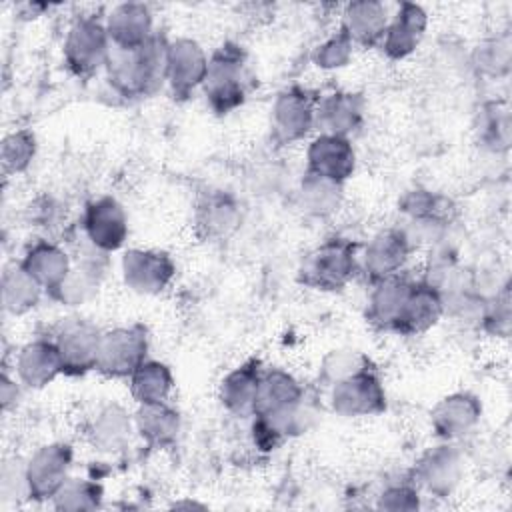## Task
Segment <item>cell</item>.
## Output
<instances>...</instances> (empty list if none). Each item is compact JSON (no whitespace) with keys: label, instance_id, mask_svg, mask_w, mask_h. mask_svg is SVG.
<instances>
[{"label":"cell","instance_id":"6da1fadb","mask_svg":"<svg viewBox=\"0 0 512 512\" xmlns=\"http://www.w3.org/2000/svg\"><path fill=\"white\" fill-rule=\"evenodd\" d=\"M168 44L158 32L136 48L124 50L110 44L106 62L110 86L126 98L154 94L166 82Z\"/></svg>","mask_w":512,"mask_h":512},{"label":"cell","instance_id":"7a4b0ae2","mask_svg":"<svg viewBox=\"0 0 512 512\" xmlns=\"http://www.w3.org/2000/svg\"><path fill=\"white\" fill-rule=\"evenodd\" d=\"M252 72L246 52L234 42H224L210 58L202 90L216 114H228L244 104L252 88Z\"/></svg>","mask_w":512,"mask_h":512},{"label":"cell","instance_id":"3957f363","mask_svg":"<svg viewBox=\"0 0 512 512\" xmlns=\"http://www.w3.org/2000/svg\"><path fill=\"white\" fill-rule=\"evenodd\" d=\"M360 270L358 244L348 238H328L316 246L304 260L298 270V280L322 292L342 290Z\"/></svg>","mask_w":512,"mask_h":512},{"label":"cell","instance_id":"277c9868","mask_svg":"<svg viewBox=\"0 0 512 512\" xmlns=\"http://www.w3.org/2000/svg\"><path fill=\"white\" fill-rule=\"evenodd\" d=\"M110 54V38L106 32V24L92 16H78L64 40V62L72 74L80 78H88L98 72L102 66L106 68Z\"/></svg>","mask_w":512,"mask_h":512},{"label":"cell","instance_id":"5b68a950","mask_svg":"<svg viewBox=\"0 0 512 512\" xmlns=\"http://www.w3.org/2000/svg\"><path fill=\"white\" fill-rule=\"evenodd\" d=\"M146 354L148 330L142 324L118 326L102 332L96 370L108 378H130Z\"/></svg>","mask_w":512,"mask_h":512},{"label":"cell","instance_id":"8992f818","mask_svg":"<svg viewBox=\"0 0 512 512\" xmlns=\"http://www.w3.org/2000/svg\"><path fill=\"white\" fill-rule=\"evenodd\" d=\"M316 102L310 90L290 86L282 90L272 104V138L278 144H292L302 140L316 126Z\"/></svg>","mask_w":512,"mask_h":512},{"label":"cell","instance_id":"52a82bcc","mask_svg":"<svg viewBox=\"0 0 512 512\" xmlns=\"http://www.w3.org/2000/svg\"><path fill=\"white\" fill-rule=\"evenodd\" d=\"M332 410L346 418L374 416L386 410V392L374 368H364L332 386Z\"/></svg>","mask_w":512,"mask_h":512},{"label":"cell","instance_id":"ba28073f","mask_svg":"<svg viewBox=\"0 0 512 512\" xmlns=\"http://www.w3.org/2000/svg\"><path fill=\"white\" fill-rule=\"evenodd\" d=\"M100 336L102 332L86 320L72 318L62 322L54 334V344L62 360V374L82 376L96 370Z\"/></svg>","mask_w":512,"mask_h":512},{"label":"cell","instance_id":"9c48e42d","mask_svg":"<svg viewBox=\"0 0 512 512\" xmlns=\"http://www.w3.org/2000/svg\"><path fill=\"white\" fill-rule=\"evenodd\" d=\"M72 446L54 442L38 448L26 462L28 492L32 500H52L60 486L68 480L72 466Z\"/></svg>","mask_w":512,"mask_h":512},{"label":"cell","instance_id":"30bf717a","mask_svg":"<svg viewBox=\"0 0 512 512\" xmlns=\"http://www.w3.org/2000/svg\"><path fill=\"white\" fill-rule=\"evenodd\" d=\"M176 274L174 260L162 250L130 248L122 256L124 284L138 294H160Z\"/></svg>","mask_w":512,"mask_h":512},{"label":"cell","instance_id":"8fae6325","mask_svg":"<svg viewBox=\"0 0 512 512\" xmlns=\"http://www.w3.org/2000/svg\"><path fill=\"white\" fill-rule=\"evenodd\" d=\"M446 302L436 284L428 280H412L402 300L392 332L414 336L432 328L444 314Z\"/></svg>","mask_w":512,"mask_h":512},{"label":"cell","instance_id":"7c38bea8","mask_svg":"<svg viewBox=\"0 0 512 512\" xmlns=\"http://www.w3.org/2000/svg\"><path fill=\"white\" fill-rule=\"evenodd\" d=\"M82 228L90 246L108 254L124 246L128 236V218L118 200L104 196L86 206Z\"/></svg>","mask_w":512,"mask_h":512},{"label":"cell","instance_id":"4fadbf2b","mask_svg":"<svg viewBox=\"0 0 512 512\" xmlns=\"http://www.w3.org/2000/svg\"><path fill=\"white\" fill-rule=\"evenodd\" d=\"M410 250H412V240L408 238L406 230H400V228L380 230L366 244L360 260V270L372 282H380L384 278L400 274L402 266L410 256Z\"/></svg>","mask_w":512,"mask_h":512},{"label":"cell","instance_id":"5bb4252c","mask_svg":"<svg viewBox=\"0 0 512 512\" xmlns=\"http://www.w3.org/2000/svg\"><path fill=\"white\" fill-rule=\"evenodd\" d=\"M206 70L208 58L196 40L176 38L168 44L166 82L176 98H186L196 88H202Z\"/></svg>","mask_w":512,"mask_h":512},{"label":"cell","instance_id":"9a60e30c","mask_svg":"<svg viewBox=\"0 0 512 512\" xmlns=\"http://www.w3.org/2000/svg\"><path fill=\"white\" fill-rule=\"evenodd\" d=\"M306 164V172L344 184L354 172L356 154L348 138L320 134L308 144Z\"/></svg>","mask_w":512,"mask_h":512},{"label":"cell","instance_id":"2e32d148","mask_svg":"<svg viewBox=\"0 0 512 512\" xmlns=\"http://www.w3.org/2000/svg\"><path fill=\"white\" fill-rule=\"evenodd\" d=\"M364 118V98L356 92H330L318 96L316 126L320 134H334L348 138Z\"/></svg>","mask_w":512,"mask_h":512},{"label":"cell","instance_id":"e0dca14e","mask_svg":"<svg viewBox=\"0 0 512 512\" xmlns=\"http://www.w3.org/2000/svg\"><path fill=\"white\" fill-rule=\"evenodd\" d=\"M482 404L470 392H456L442 398L432 410V428L442 440L466 436L480 420Z\"/></svg>","mask_w":512,"mask_h":512},{"label":"cell","instance_id":"ac0fdd59","mask_svg":"<svg viewBox=\"0 0 512 512\" xmlns=\"http://www.w3.org/2000/svg\"><path fill=\"white\" fill-rule=\"evenodd\" d=\"M428 26V16L420 4L402 2L388 22L382 38V48L388 58L400 60L416 50Z\"/></svg>","mask_w":512,"mask_h":512},{"label":"cell","instance_id":"d6986e66","mask_svg":"<svg viewBox=\"0 0 512 512\" xmlns=\"http://www.w3.org/2000/svg\"><path fill=\"white\" fill-rule=\"evenodd\" d=\"M462 474V458L456 446L440 444L430 448L416 464V478L434 496H448Z\"/></svg>","mask_w":512,"mask_h":512},{"label":"cell","instance_id":"ffe728a7","mask_svg":"<svg viewBox=\"0 0 512 512\" xmlns=\"http://www.w3.org/2000/svg\"><path fill=\"white\" fill-rule=\"evenodd\" d=\"M110 44L116 48H136L144 44L152 32V12L146 4L124 2L110 10L104 20Z\"/></svg>","mask_w":512,"mask_h":512},{"label":"cell","instance_id":"44dd1931","mask_svg":"<svg viewBox=\"0 0 512 512\" xmlns=\"http://www.w3.org/2000/svg\"><path fill=\"white\" fill-rule=\"evenodd\" d=\"M16 374L30 388H44L62 374V360L54 340L38 338L22 346L16 356Z\"/></svg>","mask_w":512,"mask_h":512},{"label":"cell","instance_id":"7402d4cb","mask_svg":"<svg viewBox=\"0 0 512 512\" xmlns=\"http://www.w3.org/2000/svg\"><path fill=\"white\" fill-rule=\"evenodd\" d=\"M20 264L48 294H52L66 280L72 268L68 254L58 244L48 240L34 242L26 250Z\"/></svg>","mask_w":512,"mask_h":512},{"label":"cell","instance_id":"603a6c76","mask_svg":"<svg viewBox=\"0 0 512 512\" xmlns=\"http://www.w3.org/2000/svg\"><path fill=\"white\" fill-rule=\"evenodd\" d=\"M388 22V10L382 2L358 0L344 8L342 30L348 34L352 44L374 46L382 42Z\"/></svg>","mask_w":512,"mask_h":512},{"label":"cell","instance_id":"cb8c5ba5","mask_svg":"<svg viewBox=\"0 0 512 512\" xmlns=\"http://www.w3.org/2000/svg\"><path fill=\"white\" fill-rule=\"evenodd\" d=\"M134 428L150 448H168L180 432V414L166 402L138 404Z\"/></svg>","mask_w":512,"mask_h":512},{"label":"cell","instance_id":"d4e9b609","mask_svg":"<svg viewBox=\"0 0 512 512\" xmlns=\"http://www.w3.org/2000/svg\"><path fill=\"white\" fill-rule=\"evenodd\" d=\"M262 372L264 368L256 358L228 372L220 384V402L224 404V408L240 416L252 414Z\"/></svg>","mask_w":512,"mask_h":512},{"label":"cell","instance_id":"484cf974","mask_svg":"<svg viewBox=\"0 0 512 512\" xmlns=\"http://www.w3.org/2000/svg\"><path fill=\"white\" fill-rule=\"evenodd\" d=\"M240 224V208L232 196L224 192H208L196 208L198 232L208 240L230 236Z\"/></svg>","mask_w":512,"mask_h":512},{"label":"cell","instance_id":"4316f807","mask_svg":"<svg viewBox=\"0 0 512 512\" xmlns=\"http://www.w3.org/2000/svg\"><path fill=\"white\" fill-rule=\"evenodd\" d=\"M134 428V416L124 406L112 402L102 406L88 426V440L100 452H116L126 446Z\"/></svg>","mask_w":512,"mask_h":512},{"label":"cell","instance_id":"83f0119b","mask_svg":"<svg viewBox=\"0 0 512 512\" xmlns=\"http://www.w3.org/2000/svg\"><path fill=\"white\" fill-rule=\"evenodd\" d=\"M412 278L394 274L390 278H384L380 282H374V290L370 294L368 302V320L382 330H392V324L398 316V310L402 306V300L410 288Z\"/></svg>","mask_w":512,"mask_h":512},{"label":"cell","instance_id":"f1b7e54d","mask_svg":"<svg viewBox=\"0 0 512 512\" xmlns=\"http://www.w3.org/2000/svg\"><path fill=\"white\" fill-rule=\"evenodd\" d=\"M130 394L138 404L166 402L174 388V376L164 362L144 360L130 374Z\"/></svg>","mask_w":512,"mask_h":512},{"label":"cell","instance_id":"f546056e","mask_svg":"<svg viewBox=\"0 0 512 512\" xmlns=\"http://www.w3.org/2000/svg\"><path fill=\"white\" fill-rule=\"evenodd\" d=\"M44 288L24 270V266L10 264L2 274V304L10 314H26L38 306Z\"/></svg>","mask_w":512,"mask_h":512},{"label":"cell","instance_id":"4dcf8cb0","mask_svg":"<svg viewBox=\"0 0 512 512\" xmlns=\"http://www.w3.org/2000/svg\"><path fill=\"white\" fill-rule=\"evenodd\" d=\"M100 256L96 258H82L76 264H72L70 274L66 276V280L50 294V298L66 304V306H76L82 304L84 300H88L100 282Z\"/></svg>","mask_w":512,"mask_h":512},{"label":"cell","instance_id":"1f68e13d","mask_svg":"<svg viewBox=\"0 0 512 512\" xmlns=\"http://www.w3.org/2000/svg\"><path fill=\"white\" fill-rule=\"evenodd\" d=\"M342 202V184L304 172L300 184V206L310 216H330Z\"/></svg>","mask_w":512,"mask_h":512},{"label":"cell","instance_id":"d6a6232c","mask_svg":"<svg viewBox=\"0 0 512 512\" xmlns=\"http://www.w3.org/2000/svg\"><path fill=\"white\" fill-rule=\"evenodd\" d=\"M402 212H406L414 222L428 228L444 226L450 208V200L444 196L432 194L428 190H412L400 202Z\"/></svg>","mask_w":512,"mask_h":512},{"label":"cell","instance_id":"836d02e7","mask_svg":"<svg viewBox=\"0 0 512 512\" xmlns=\"http://www.w3.org/2000/svg\"><path fill=\"white\" fill-rule=\"evenodd\" d=\"M102 502V486L84 480V478H68L60 490L54 494L52 504L58 510H94Z\"/></svg>","mask_w":512,"mask_h":512},{"label":"cell","instance_id":"e575fe53","mask_svg":"<svg viewBox=\"0 0 512 512\" xmlns=\"http://www.w3.org/2000/svg\"><path fill=\"white\" fill-rule=\"evenodd\" d=\"M36 154V138L30 130H16L2 142V170L6 176L24 172Z\"/></svg>","mask_w":512,"mask_h":512},{"label":"cell","instance_id":"d590c367","mask_svg":"<svg viewBox=\"0 0 512 512\" xmlns=\"http://www.w3.org/2000/svg\"><path fill=\"white\" fill-rule=\"evenodd\" d=\"M370 366V360L358 352V350H332L324 356L320 364V380L328 386H334L336 382L364 370Z\"/></svg>","mask_w":512,"mask_h":512},{"label":"cell","instance_id":"8d00e7d4","mask_svg":"<svg viewBox=\"0 0 512 512\" xmlns=\"http://www.w3.org/2000/svg\"><path fill=\"white\" fill-rule=\"evenodd\" d=\"M352 40L348 38V34L340 28V32H336L334 36H330L328 40H324L316 52H314V62L316 66L324 68V70H334V68H342L348 64V60L352 58Z\"/></svg>","mask_w":512,"mask_h":512},{"label":"cell","instance_id":"74e56055","mask_svg":"<svg viewBox=\"0 0 512 512\" xmlns=\"http://www.w3.org/2000/svg\"><path fill=\"white\" fill-rule=\"evenodd\" d=\"M482 326L496 336H508L510 332V290L504 286L492 300L482 306Z\"/></svg>","mask_w":512,"mask_h":512},{"label":"cell","instance_id":"f35d334b","mask_svg":"<svg viewBox=\"0 0 512 512\" xmlns=\"http://www.w3.org/2000/svg\"><path fill=\"white\" fill-rule=\"evenodd\" d=\"M482 140L490 144L494 150L498 146L506 148L508 146V136H510V118L508 110L502 108L500 104H488L484 110V120L480 126Z\"/></svg>","mask_w":512,"mask_h":512},{"label":"cell","instance_id":"ab89813d","mask_svg":"<svg viewBox=\"0 0 512 512\" xmlns=\"http://www.w3.org/2000/svg\"><path fill=\"white\" fill-rule=\"evenodd\" d=\"M2 496L4 500L8 498H30L28 492V478H26V462L12 460L6 462L2 468V480H0Z\"/></svg>","mask_w":512,"mask_h":512},{"label":"cell","instance_id":"60d3db41","mask_svg":"<svg viewBox=\"0 0 512 512\" xmlns=\"http://www.w3.org/2000/svg\"><path fill=\"white\" fill-rule=\"evenodd\" d=\"M510 64V42L504 38L490 40L480 48V68L490 74H502L508 70Z\"/></svg>","mask_w":512,"mask_h":512},{"label":"cell","instance_id":"b9f144b4","mask_svg":"<svg viewBox=\"0 0 512 512\" xmlns=\"http://www.w3.org/2000/svg\"><path fill=\"white\" fill-rule=\"evenodd\" d=\"M418 506H420L418 490L412 488L410 484L388 486L378 498V508H384V510H416Z\"/></svg>","mask_w":512,"mask_h":512},{"label":"cell","instance_id":"7bdbcfd3","mask_svg":"<svg viewBox=\"0 0 512 512\" xmlns=\"http://www.w3.org/2000/svg\"><path fill=\"white\" fill-rule=\"evenodd\" d=\"M18 398V386L16 380H12L6 372L2 376V384H0V400H2V408L8 410Z\"/></svg>","mask_w":512,"mask_h":512}]
</instances>
